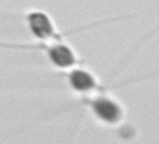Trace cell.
Instances as JSON below:
<instances>
[{
    "label": "cell",
    "mask_w": 159,
    "mask_h": 144,
    "mask_svg": "<svg viewBox=\"0 0 159 144\" xmlns=\"http://www.w3.org/2000/svg\"><path fill=\"white\" fill-rule=\"evenodd\" d=\"M94 111L101 119L107 122H115L119 119L120 111L115 103L108 101L106 99L96 100L93 104Z\"/></svg>",
    "instance_id": "6da1fadb"
},
{
    "label": "cell",
    "mask_w": 159,
    "mask_h": 144,
    "mask_svg": "<svg viewBox=\"0 0 159 144\" xmlns=\"http://www.w3.org/2000/svg\"><path fill=\"white\" fill-rule=\"evenodd\" d=\"M29 22L31 29L39 38H49L52 35V27L50 25L49 19L43 13H32L29 16Z\"/></svg>",
    "instance_id": "7a4b0ae2"
},
{
    "label": "cell",
    "mask_w": 159,
    "mask_h": 144,
    "mask_svg": "<svg viewBox=\"0 0 159 144\" xmlns=\"http://www.w3.org/2000/svg\"><path fill=\"white\" fill-rule=\"evenodd\" d=\"M50 58L55 65H60V67H69L74 63V57H73L71 50L63 46H57V47L51 49Z\"/></svg>",
    "instance_id": "3957f363"
},
{
    "label": "cell",
    "mask_w": 159,
    "mask_h": 144,
    "mask_svg": "<svg viewBox=\"0 0 159 144\" xmlns=\"http://www.w3.org/2000/svg\"><path fill=\"white\" fill-rule=\"evenodd\" d=\"M70 81L73 88L79 91H87L94 87V80L89 73L84 71H73V73L70 77Z\"/></svg>",
    "instance_id": "277c9868"
}]
</instances>
